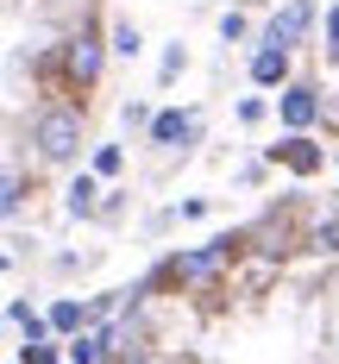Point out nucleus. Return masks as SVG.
<instances>
[{"label":"nucleus","instance_id":"nucleus-1","mask_svg":"<svg viewBox=\"0 0 339 364\" xmlns=\"http://www.w3.org/2000/svg\"><path fill=\"white\" fill-rule=\"evenodd\" d=\"M32 145L44 164H70L75 151H82V113L75 107H44L32 119Z\"/></svg>","mask_w":339,"mask_h":364},{"label":"nucleus","instance_id":"nucleus-2","mask_svg":"<svg viewBox=\"0 0 339 364\" xmlns=\"http://www.w3.org/2000/svg\"><path fill=\"white\" fill-rule=\"evenodd\" d=\"M239 245H245V239H232V232H226V239L201 245V252H183L176 264H170V277H176V283H214L226 264H232V252H239Z\"/></svg>","mask_w":339,"mask_h":364},{"label":"nucleus","instance_id":"nucleus-3","mask_svg":"<svg viewBox=\"0 0 339 364\" xmlns=\"http://www.w3.org/2000/svg\"><path fill=\"white\" fill-rule=\"evenodd\" d=\"M63 75H70V88H88L101 75V38L88 32V26L63 38Z\"/></svg>","mask_w":339,"mask_h":364},{"label":"nucleus","instance_id":"nucleus-4","mask_svg":"<svg viewBox=\"0 0 339 364\" xmlns=\"http://www.w3.org/2000/svg\"><path fill=\"white\" fill-rule=\"evenodd\" d=\"M314 119H321V95H314L308 82H289V88H283V126H289V132H308Z\"/></svg>","mask_w":339,"mask_h":364},{"label":"nucleus","instance_id":"nucleus-5","mask_svg":"<svg viewBox=\"0 0 339 364\" xmlns=\"http://www.w3.org/2000/svg\"><path fill=\"white\" fill-rule=\"evenodd\" d=\"M270 157H283V164H289V170H296V176H314V170H321V164H327V157H321V145H314V139H308V132H289V139H283V145L270 151Z\"/></svg>","mask_w":339,"mask_h":364},{"label":"nucleus","instance_id":"nucleus-6","mask_svg":"<svg viewBox=\"0 0 339 364\" xmlns=\"http://www.w3.org/2000/svg\"><path fill=\"white\" fill-rule=\"evenodd\" d=\"M301 26H308V0H289L276 19H270V32H264V44H276V50H289L301 38Z\"/></svg>","mask_w":339,"mask_h":364},{"label":"nucleus","instance_id":"nucleus-7","mask_svg":"<svg viewBox=\"0 0 339 364\" xmlns=\"http://www.w3.org/2000/svg\"><path fill=\"white\" fill-rule=\"evenodd\" d=\"M195 139V113H157L151 119V145H188Z\"/></svg>","mask_w":339,"mask_h":364},{"label":"nucleus","instance_id":"nucleus-8","mask_svg":"<svg viewBox=\"0 0 339 364\" xmlns=\"http://www.w3.org/2000/svg\"><path fill=\"white\" fill-rule=\"evenodd\" d=\"M6 321H13V327L26 333V346H44V333H50V314H32V308H26L19 295L6 301Z\"/></svg>","mask_w":339,"mask_h":364},{"label":"nucleus","instance_id":"nucleus-9","mask_svg":"<svg viewBox=\"0 0 339 364\" xmlns=\"http://www.w3.org/2000/svg\"><path fill=\"white\" fill-rule=\"evenodd\" d=\"M289 75V50H276V44H264L258 57H252V82H264V88H276Z\"/></svg>","mask_w":339,"mask_h":364},{"label":"nucleus","instance_id":"nucleus-10","mask_svg":"<svg viewBox=\"0 0 339 364\" xmlns=\"http://www.w3.org/2000/svg\"><path fill=\"white\" fill-rule=\"evenodd\" d=\"M82 321H88V308H82V301H70V295H63V301H50V333H82Z\"/></svg>","mask_w":339,"mask_h":364},{"label":"nucleus","instance_id":"nucleus-11","mask_svg":"<svg viewBox=\"0 0 339 364\" xmlns=\"http://www.w3.org/2000/svg\"><path fill=\"white\" fill-rule=\"evenodd\" d=\"M95 195H101L95 176H75V182H70V214H95Z\"/></svg>","mask_w":339,"mask_h":364},{"label":"nucleus","instance_id":"nucleus-12","mask_svg":"<svg viewBox=\"0 0 339 364\" xmlns=\"http://www.w3.org/2000/svg\"><path fill=\"white\" fill-rule=\"evenodd\" d=\"M113 50H119V57H139V26H132V19L113 26Z\"/></svg>","mask_w":339,"mask_h":364},{"label":"nucleus","instance_id":"nucleus-13","mask_svg":"<svg viewBox=\"0 0 339 364\" xmlns=\"http://www.w3.org/2000/svg\"><path fill=\"white\" fill-rule=\"evenodd\" d=\"M119 164H126L119 145H101V151H95V176H119Z\"/></svg>","mask_w":339,"mask_h":364},{"label":"nucleus","instance_id":"nucleus-14","mask_svg":"<svg viewBox=\"0 0 339 364\" xmlns=\"http://www.w3.org/2000/svg\"><path fill=\"white\" fill-rule=\"evenodd\" d=\"M101 358V339H82V333H75L70 339V364H95Z\"/></svg>","mask_w":339,"mask_h":364},{"label":"nucleus","instance_id":"nucleus-15","mask_svg":"<svg viewBox=\"0 0 339 364\" xmlns=\"http://www.w3.org/2000/svg\"><path fill=\"white\" fill-rule=\"evenodd\" d=\"M314 245H321V252H339V214L314 226Z\"/></svg>","mask_w":339,"mask_h":364},{"label":"nucleus","instance_id":"nucleus-16","mask_svg":"<svg viewBox=\"0 0 339 364\" xmlns=\"http://www.w3.org/2000/svg\"><path fill=\"white\" fill-rule=\"evenodd\" d=\"M19 201H26V182H19V170H6V214H19Z\"/></svg>","mask_w":339,"mask_h":364},{"label":"nucleus","instance_id":"nucleus-17","mask_svg":"<svg viewBox=\"0 0 339 364\" xmlns=\"http://www.w3.org/2000/svg\"><path fill=\"white\" fill-rule=\"evenodd\" d=\"M26 364H57V346L44 339V346H26Z\"/></svg>","mask_w":339,"mask_h":364},{"label":"nucleus","instance_id":"nucleus-18","mask_svg":"<svg viewBox=\"0 0 339 364\" xmlns=\"http://www.w3.org/2000/svg\"><path fill=\"white\" fill-rule=\"evenodd\" d=\"M327 57H333V63H339V6H333V13H327Z\"/></svg>","mask_w":339,"mask_h":364}]
</instances>
